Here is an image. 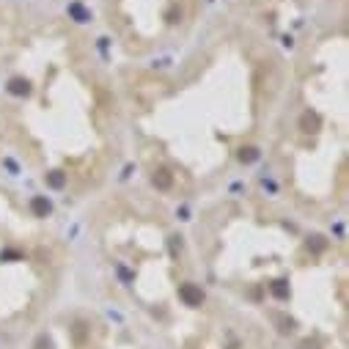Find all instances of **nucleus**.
I'll list each match as a JSON object with an SVG mask.
<instances>
[{"instance_id":"39448f33","label":"nucleus","mask_w":349,"mask_h":349,"mask_svg":"<svg viewBox=\"0 0 349 349\" xmlns=\"http://www.w3.org/2000/svg\"><path fill=\"white\" fill-rule=\"evenodd\" d=\"M9 91L14 93V97H30V80H25V77H11L9 80Z\"/></svg>"},{"instance_id":"0eeeda50","label":"nucleus","mask_w":349,"mask_h":349,"mask_svg":"<svg viewBox=\"0 0 349 349\" xmlns=\"http://www.w3.org/2000/svg\"><path fill=\"white\" fill-rule=\"evenodd\" d=\"M270 292H272V297H278V300H289V283L286 280H272Z\"/></svg>"},{"instance_id":"f03ea898","label":"nucleus","mask_w":349,"mask_h":349,"mask_svg":"<svg viewBox=\"0 0 349 349\" xmlns=\"http://www.w3.org/2000/svg\"><path fill=\"white\" fill-rule=\"evenodd\" d=\"M300 130L308 132V135H316V132L322 130V118H319V113L305 110L303 116H300Z\"/></svg>"},{"instance_id":"423d86ee","label":"nucleus","mask_w":349,"mask_h":349,"mask_svg":"<svg viewBox=\"0 0 349 349\" xmlns=\"http://www.w3.org/2000/svg\"><path fill=\"white\" fill-rule=\"evenodd\" d=\"M259 157H261V151L256 149V146H242V149H239V154H237V160H239V163H245V165L256 163Z\"/></svg>"},{"instance_id":"9b49d317","label":"nucleus","mask_w":349,"mask_h":349,"mask_svg":"<svg viewBox=\"0 0 349 349\" xmlns=\"http://www.w3.org/2000/svg\"><path fill=\"white\" fill-rule=\"evenodd\" d=\"M36 346H39V349H50L52 344H50V338H39V341H36Z\"/></svg>"},{"instance_id":"7ed1b4c3","label":"nucleus","mask_w":349,"mask_h":349,"mask_svg":"<svg viewBox=\"0 0 349 349\" xmlns=\"http://www.w3.org/2000/svg\"><path fill=\"white\" fill-rule=\"evenodd\" d=\"M151 184L157 187V190H171V187H173V173L168 171V168H154Z\"/></svg>"},{"instance_id":"20e7f679","label":"nucleus","mask_w":349,"mask_h":349,"mask_svg":"<svg viewBox=\"0 0 349 349\" xmlns=\"http://www.w3.org/2000/svg\"><path fill=\"white\" fill-rule=\"evenodd\" d=\"M30 212L36 214V217H47V214L52 212V204L47 196H33L30 198Z\"/></svg>"},{"instance_id":"f257e3e1","label":"nucleus","mask_w":349,"mask_h":349,"mask_svg":"<svg viewBox=\"0 0 349 349\" xmlns=\"http://www.w3.org/2000/svg\"><path fill=\"white\" fill-rule=\"evenodd\" d=\"M179 297H182L184 305L201 308V305H204V289L196 286V283H182V286H179Z\"/></svg>"},{"instance_id":"9d476101","label":"nucleus","mask_w":349,"mask_h":349,"mask_svg":"<svg viewBox=\"0 0 349 349\" xmlns=\"http://www.w3.org/2000/svg\"><path fill=\"white\" fill-rule=\"evenodd\" d=\"M308 245H313V250H325V237H311V239H308Z\"/></svg>"},{"instance_id":"6e6552de","label":"nucleus","mask_w":349,"mask_h":349,"mask_svg":"<svg viewBox=\"0 0 349 349\" xmlns=\"http://www.w3.org/2000/svg\"><path fill=\"white\" fill-rule=\"evenodd\" d=\"M47 184H50L52 190H61V187L66 184V173L64 171H50L47 173Z\"/></svg>"},{"instance_id":"1a4fd4ad","label":"nucleus","mask_w":349,"mask_h":349,"mask_svg":"<svg viewBox=\"0 0 349 349\" xmlns=\"http://www.w3.org/2000/svg\"><path fill=\"white\" fill-rule=\"evenodd\" d=\"M69 14L75 17L77 22H88V19H91V14H88V11H85L80 3H72V6H69Z\"/></svg>"}]
</instances>
